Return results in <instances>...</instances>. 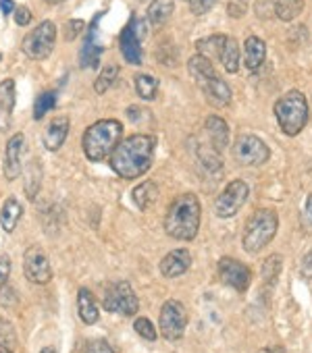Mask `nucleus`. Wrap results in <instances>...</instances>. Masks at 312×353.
Returning <instances> with one entry per match:
<instances>
[{"instance_id":"f257e3e1","label":"nucleus","mask_w":312,"mask_h":353,"mask_svg":"<svg viewBox=\"0 0 312 353\" xmlns=\"http://www.w3.org/2000/svg\"><path fill=\"white\" fill-rule=\"evenodd\" d=\"M154 137L152 135H131L123 141H119V145L113 150L110 154V166L113 170L123 176V179H135V176H142L150 164H152V156H154Z\"/></svg>"},{"instance_id":"f03ea898","label":"nucleus","mask_w":312,"mask_h":353,"mask_svg":"<svg viewBox=\"0 0 312 353\" xmlns=\"http://www.w3.org/2000/svg\"><path fill=\"white\" fill-rule=\"evenodd\" d=\"M202 219V206L196 194H182L177 196L165 216V231L167 235L179 241H192L198 235Z\"/></svg>"},{"instance_id":"7ed1b4c3","label":"nucleus","mask_w":312,"mask_h":353,"mask_svg":"<svg viewBox=\"0 0 312 353\" xmlns=\"http://www.w3.org/2000/svg\"><path fill=\"white\" fill-rule=\"evenodd\" d=\"M121 137H123V125L119 121H115V119L98 121V123L90 125L81 137L84 154L92 162L104 160L119 145Z\"/></svg>"},{"instance_id":"20e7f679","label":"nucleus","mask_w":312,"mask_h":353,"mask_svg":"<svg viewBox=\"0 0 312 353\" xmlns=\"http://www.w3.org/2000/svg\"><path fill=\"white\" fill-rule=\"evenodd\" d=\"M275 117L281 131L289 137H295L308 123V102L306 96L298 90L287 92L275 104Z\"/></svg>"},{"instance_id":"39448f33","label":"nucleus","mask_w":312,"mask_h":353,"mask_svg":"<svg viewBox=\"0 0 312 353\" xmlns=\"http://www.w3.org/2000/svg\"><path fill=\"white\" fill-rule=\"evenodd\" d=\"M277 227H279V216L275 210H271V208L256 210L246 223L244 250L248 254H258L264 245H269L273 241V237L277 235Z\"/></svg>"},{"instance_id":"423d86ee","label":"nucleus","mask_w":312,"mask_h":353,"mask_svg":"<svg viewBox=\"0 0 312 353\" xmlns=\"http://www.w3.org/2000/svg\"><path fill=\"white\" fill-rule=\"evenodd\" d=\"M55 42H57V26L52 21H42L38 28H34L21 42L23 52L34 59V61H44L50 57V52L55 50Z\"/></svg>"},{"instance_id":"0eeeda50","label":"nucleus","mask_w":312,"mask_h":353,"mask_svg":"<svg viewBox=\"0 0 312 353\" xmlns=\"http://www.w3.org/2000/svg\"><path fill=\"white\" fill-rule=\"evenodd\" d=\"M269 156H271L269 145L252 133L240 135L233 143V158L242 166H260L269 160Z\"/></svg>"},{"instance_id":"6e6552de","label":"nucleus","mask_w":312,"mask_h":353,"mask_svg":"<svg viewBox=\"0 0 312 353\" xmlns=\"http://www.w3.org/2000/svg\"><path fill=\"white\" fill-rule=\"evenodd\" d=\"M250 196V188L246 181L242 179H235L231 181L223 192L221 196L217 198V204H215V212L221 216V219H231L240 212V208L246 204Z\"/></svg>"},{"instance_id":"1a4fd4ad","label":"nucleus","mask_w":312,"mask_h":353,"mask_svg":"<svg viewBox=\"0 0 312 353\" xmlns=\"http://www.w3.org/2000/svg\"><path fill=\"white\" fill-rule=\"evenodd\" d=\"M188 326V314L182 301L169 299L161 310V332L169 341H179Z\"/></svg>"},{"instance_id":"9d476101","label":"nucleus","mask_w":312,"mask_h":353,"mask_svg":"<svg viewBox=\"0 0 312 353\" xmlns=\"http://www.w3.org/2000/svg\"><path fill=\"white\" fill-rule=\"evenodd\" d=\"M104 307L108 312H119L123 316H133L139 307V301H137V295L133 293L131 285L127 281H121V283H115L106 289V295H104Z\"/></svg>"},{"instance_id":"9b49d317","label":"nucleus","mask_w":312,"mask_h":353,"mask_svg":"<svg viewBox=\"0 0 312 353\" xmlns=\"http://www.w3.org/2000/svg\"><path fill=\"white\" fill-rule=\"evenodd\" d=\"M144 38V23H139L135 17L123 28L119 36V48L123 59L129 65H142V46L139 40Z\"/></svg>"},{"instance_id":"f8f14e48","label":"nucleus","mask_w":312,"mask_h":353,"mask_svg":"<svg viewBox=\"0 0 312 353\" xmlns=\"http://www.w3.org/2000/svg\"><path fill=\"white\" fill-rule=\"evenodd\" d=\"M23 272L28 281L36 285H46L52 279V268L46 254L40 248H30L23 256Z\"/></svg>"},{"instance_id":"ddd939ff","label":"nucleus","mask_w":312,"mask_h":353,"mask_svg":"<svg viewBox=\"0 0 312 353\" xmlns=\"http://www.w3.org/2000/svg\"><path fill=\"white\" fill-rule=\"evenodd\" d=\"M219 276L225 285L233 287L235 291L244 293L248 287H250V281H252V272L246 264H242L240 260H233V258H223L219 262Z\"/></svg>"},{"instance_id":"4468645a","label":"nucleus","mask_w":312,"mask_h":353,"mask_svg":"<svg viewBox=\"0 0 312 353\" xmlns=\"http://www.w3.org/2000/svg\"><path fill=\"white\" fill-rule=\"evenodd\" d=\"M23 145H26L23 133H15V135L7 141V150H5V176H7L9 181H15L17 176L21 174Z\"/></svg>"},{"instance_id":"2eb2a0df","label":"nucleus","mask_w":312,"mask_h":353,"mask_svg":"<svg viewBox=\"0 0 312 353\" xmlns=\"http://www.w3.org/2000/svg\"><path fill=\"white\" fill-rule=\"evenodd\" d=\"M198 88L204 92V98L208 100V104H213L217 108L219 106H227L231 102V98H233L231 88L219 75H213V77H206V79L198 81Z\"/></svg>"},{"instance_id":"dca6fc26","label":"nucleus","mask_w":312,"mask_h":353,"mask_svg":"<svg viewBox=\"0 0 312 353\" xmlns=\"http://www.w3.org/2000/svg\"><path fill=\"white\" fill-rule=\"evenodd\" d=\"M192 266V256L188 250H173L169 252L163 262H161V272L167 279H177L184 272H188V268Z\"/></svg>"},{"instance_id":"f3484780","label":"nucleus","mask_w":312,"mask_h":353,"mask_svg":"<svg viewBox=\"0 0 312 353\" xmlns=\"http://www.w3.org/2000/svg\"><path fill=\"white\" fill-rule=\"evenodd\" d=\"M15 100H17L15 81L13 79H5L3 83H0V131H7L11 127Z\"/></svg>"},{"instance_id":"a211bd4d","label":"nucleus","mask_w":312,"mask_h":353,"mask_svg":"<svg viewBox=\"0 0 312 353\" xmlns=\"http://www.w3.org/2000/svg\"><path fill=\"white\" fill-rule=\"evenodd\" d=\"M69 119L67 117H57L50 121V125L46 127L44 131V145L50 150V152H57L61 150V145L65 143L67 135H69Z\"/></svg>"},{"instance_id":"6ab92c4d","label":"nucleus","mask_w":312,"mask_h":353,"mask_svg":"<svg viewBox=\"0 0 312 353\" xmlns=\"http://www.w3.org/2000/svg\"><path fill=\"white\" fill-rule=\"evenodd\" d=\"M204 129H206V135H208V139H211V145H213L217 152H221V150L227 148V143H229V127H227L225 119L213 114V117L206 119Z\"/></svg>"},{"instance_id":"aec40b11","label":"nucleus","mask_w":312,"mask_h":353,"mask_svg":"<svg viewBox=\"0 0 312 353\" xmlns=\"http://www.w3.org/2000/svg\"><path fill=\"white\" fill-rule=\"evenodd\" d=\"M264 59H266V44L256 36L246 38V42H244V63H246L248 71H258L262 67Z\"/></svg>"},{"instance_id":"412c9836","label":"nucleus","mask_w":312,"mask_h":353,"mask_svg":"<svg viewBox=\"0 0 312 353\" xmlns=\"http://www.w3.org/2000/svg\"><path fill=\"white\" fill-rule=\"evenodd\" d=\"M173 11H175V3H173V0H152L150 7H148V13H146L148 23L152 28L159 30V28H163L171 19Z\"/></svg>"},{"instance_id":"4be33fe9","label":"nucleus","mask_w":312,"mask_h":353,"mask_svg":"<svg viewBox=\"0 0 312 353\" xmlns=\"http://www.w3.org/2000/svg\"><path fill=\"white\" fill-rule=\"evenodd\" d=\"M21 214H23L21 202H17V198H9L3 204V210H0V227H3L7 233H13L19 219H21Z\"/></svg>"},{"instance_id":"5701e85b","label":"nucleus","mask_w":312,"mask_h":353,"mask_svg":"<svg viewBox=\"0 0 312 353\" xmlns=\"http://www.w3.org/2000/svg\"><path fill=\"white\" fill-rule=\"evenodd\" d=\"M131 198L135 202V206L139 210H146L150 208L156 200H159V185H156L154 181H144L139 183L133 192H131Z\"/></svg>"},{"instance_id":"b1692460","label":"nucleus","mask_w":312,"mask_h":353,"mask_svg":"<svg viewBox=\"0 0 312 353\" xmlns=\"http://www.w3.org/2000/svg\"><path fill=\"white\" fill-rule=\"evenodd\" d=\"M94 36H96V26H92L88 30V36H86V44L79 52V59H81V67H98V61H100V54H102V46L94 42Z\"/></svg>"},{"instance_id":"393cba45","label":"nucleus","mask_w":312,"mask_h":353,"mask_svg":"<svg viewBox=\"0 0 312 353\" xmlns=\"http://www.w3.org/2000/svg\"><path fill=\"white\" fill-rule=\"evenodd\" d=\"M77 307H79V318H81L86 324H96V322H98L100 312H98V305H96V301H94V295H92L88 289H79Z\"/></svg>"},{"instance_id":"a878e982","label":"nucleus","mask_w":312,"mask_h":353,"mask_svg":"<svg viewBox=\"0 0 312 353\" xmlns=\"http://www.w3.org/2000/svg\"><path fill=\"white\" fill-rule=\"evenodd\" d=\"M219 61H221V65L225 67L227 73H237V69H240V46H237V42L233 38H227Z\"/></svg>"},{"instance_id":"bb28decb","label":"nucleus","mask_w":312,"mask_h":353,"mask_svg":"<svg viewBox=\"0 0 312 353\" xmlns=\"http://www.w3.org/2000/svg\"><path fill=\"white\" fill-rule=\"evenodd\" d=\"M302 11H304V0H277L273 13L281 21H293Z\"/></svg>"},{"instance_id":"cd10ccee","label":"nucleus","mask_w":312,"mask_h":353,"mask_svg":"<svg viewBox=\"0 0 312 353\" xmlns=\"http://www.w3.org/2000/svg\"><path fill=\"white\" fill-rule=\"evenodd\" d=\"M225 42H227V36H223V34H219V36H208V38H204V40H198L196 42V48H198V54H202V57H206V59H211V57H221V50H223V46H225Z\"/></svg>"},{"instance_id":"c85d7f7f","label":"nucleus","mask_w":312,"mask_h":353,"mask_svg":"<svg viewBox=\"0 0 312 353\" xmlns=\"http://www.w3.org/2000/svg\"><path fill=\"white\" fill-rule=\"evenodd\" d=\"M42 185V166L38 160H34L28 168H26V194L30 200H34L40 192Z\"/></svg>"},{"instance_id":"c756f323","label":"nucleus","mask_w":312,"mask_h":353,"mask_svg":"<svg viewBox=\"0 0 312 353\" xmlns=\"http://www.w3.org/2000/svg\"><path fill=\"white\" fill-rule=\"evenodd\" d=\"M135 92L144 100H154L156 92H159V79H156L154 75H148V73L137 75L135 77Z\"/></svg>"},{"instance_id":"7c9ffc66","label":"nucleus","mask_w":312,"mask_h":353,"mask_svg":"<svg viewBox=\"0 0 312 353\" xmlns=\"http://www.w3.org/2000/svg\"><path fill=\"white\" fill-rule=\"evenodd\" d=\"M17 349V334L3 316H0V353H15Z\"/></svg>"},{"instance_id":"2f4dec72","label":"nucleus","mask_w":312,"mask_h":353,"mask_svg":"<svg viewBox=\"0 0 312 353\" xmlns=\"http://www.w3.org/2000/svg\"><path fill=\"white\" fill-rule=\"evenodd\" d=\"M117 75H119V67H115V65L104 67V69L100 71V77H98L96 83H94L96 94H106V92L110 90V85L115 83Z\"/></svg>"},{"instance_id":"473e14b6","label":"nucleus","mask_w":312,"mask_h":353,"mask_svg":"<svg viewBox=\"0 0 312 353\" xmlns=\"http://www.w3.org/2000/svg\"><path fill=\"white\" fill-rule=\"evenodd\" d=\"M57 104V92H42L34 102V119H44V114Z\"/></svg>"},{"instance_id":"72a5a7b5","label":"nucleus","mask_w":312,"mask_h":353,"mask_svg":"<svg viewBox=\"0 0 312 353\" xmlns=\"http://www.w3.org/2000/svg\"><path fill=\"white\" fill-rule=\"evenodd\" d=\"M198 158H200V162L206 166V170H211V172L221 170V166H223V160H221L219 152H217L213 145H211V148H200V150H198Z\"/></svg>"},{"instance_id":"f704fd0d","label":"nucleus","mask_w":312,"mask_h":353,"mask_svg":"<svg viewBox=\"0 0 312 353\" xmlns=\"http://www.w3.org/2000/svg\"><path fill=\"white\" fill-rule=\"evenodd\" d=\"M279 272H281V256H271L266 262H264V266H262V276H264V281H271V283H275L277 281V276H279Z\"/></svg>"},{"instance_id":"c9c22d12","label":"nucleus","mask_w":312,"mask_h":353,"mask_svg":"<svg viewBox=\"0 0 312 353\" xmlns=\"http://www.w3.org/2000/svg\"><path fill=\"white\" fill-rule=\"evenodd\" d=\"M133 328H135V332H137L139 336H144L146 341H156V328H154V324H152L148 318H137V320L133 322Z\"/></svg>"},{"instance_id":"e433bc0d","label":"nucleus","mask_w":312,"mask_h":353,"mask_svg":"<svg viewBox=\"0 0 312 353\" xmlns=\"http://www.w3.org/2000/svg\"><path fill=\"white\" fill-rule=\"evenodd\" d=\"M86 32V23L81 19H71L65 28V40L67 42H73L77 40V36H81Z\"/></svg>"},{"instance_id":"4c0bfd02","label":"nucleus","mask_w":312,"mask_h":353,"mask_svg":"<svg viewBox=\"0 0 312 353\" xmlns=\"http://www.w3.org/2000/svg\"><path fill=\"white\" fill-rule=\"evenodd\" d=\"M275 5H277V0H256L254 3V11L260 19H266L273 15L275 11Z\"/></svg>"},{"instance_id":"58836bf2","label":"nucleus","mask_w":312,"mask_h":353,"mask_svg":"<svg viewBox=\"0 0 312 353\" xmlns=\"http://www.w3.org/2000/svg\"><path fill=\"white\" fill-rule=\"evenodd\" d=\"M81 353H117V351L106 341H90V343H86Z\"/></svg>"},{"instance_id":"ea45409f","label":"nucleus","mask_w":312,"mask_h":353,"mask_svg":"<svg viewBox=\"0 0 312 353\" xmlns=\"http://www.w3.org/2000/svg\"><path fill=\"white\" fill-rule=\"evenodd\" d=\"M302 227L312 233V196H308L306 204H304V210H302Z\"/></svg>"},{"instance_id":"a19ab883","label":"nucleus","mask_w":312,"mask_h":353,"mask_svg":"<svg viewBox=\"0 0 312 353\" xmlns=\"http://www.w3.org/2000/svg\"><path fill=\"white\" fill-rule=\"evenodd\" d=\"M215 5H217V0H194V3H192L190 7H192V13H194V15H204V13H208Z\"/></svg>"},{"instance_id":"79ce46f5","label":"nucleus","mask_w":312,"mask_h":353,"mask_svg":"<svg viewBox=\"0 0 312 353\" xmlns=\"http://www.w3.org/2000/svg\"><path fill=\"white\" fill-rule=\"evenodd\" d=\"M11 274V260L9 256H0V289H3Z\"/></svg>"},{"instance_id":"37998d69","label":"nucleus","mask_w":312,"mask_h":353,"mask_svg":"<svg viewBox=\"0 0 312 353\" xmlns=\"http://www.w3.org/2000/svg\"><path fill=\"white\" fill-rule=\"evenodd\" d=\"M15 21H17V26H30V21H32V11L28 9V7H17L15 9Z\"/></svg>"},{"instance_id":"c03bdc74","label":"nucleus","mask_w":312,"mask_h":353,"mask_svg":"<svg viewBox=\"0 0 312 353\" xmlns=\"http://www.w3.org/2000/svg\"><path fill=\"white\" fill-rule=\"evenodd\" d=\"M227 11H229L231 17L240 19V17H244V13H246V3H242V0H229Z\"/></svg>"},{"instance_id":"a18cd8bd","label":"nucleus","mask_w":312,"mask_h":353,"mask_svg":"<svg viewBox=\"0 0 312 353\" xmlns=\"http://www.w3.org/2000/svg\"><path fill=\"white\" fill-rule=\"evenodd\" d=\"M300 272H302V276H304V279H312V252L302 260V264H300Z\"/></svg>"},{"instance_id":"49530a36","label":"nucleus","mask_w":312,"mask_h":353,"mask_svg":"<svg viewBox=\"0 0 312 353\" xmlns=\"http://www.w3.org/2000/svg\"><path fill=\"white\" fill-rule=\"evenodd\" d=\"M15 3L13 0H0V11H3V15H11V13H15Z\"/></svg>"},{"instance_id":"de8ad7c7","label":"nucleus","mask_w":312,"mask_h":353,"mask_svg":"<svg viewBox=\"0 0 312 353\" xmlns=\"http://www.w3.org/2000/svg\"><path fill=\"white\" fill-rule=\"evenodd\" d=\"M256 353H285L281 347H264V349H258Z\"/></svg>"},{"instance_id":"09e8293b","label":"nucleus","mask_w":312,"mask_h":353,"mask_svg":"<svg viewBox=\"0 0 312 353\" xmlns=\"http://www.w3.org/2000/svg\"><path fill=\"white\" fill-rule=\"evenodd\" d=\"M40 353H57V349H55V347H44Z\"/></svg>"},{"instance_id":"8fccbe9b","label":"nucleus","mask_w":312,"mask_h":353,"mask_svg":"<svg viewBox=\"0 0 312 353\" xmlns=\"http://www.w3.org/2000/svg\"><path fill=\"white\" fill-rule=\"evenodd\" d=\"M46 3H50V5H61V3H65V0H46Z\"/></svg>"},{"instance_id":"3c124183","label":"nucleus","mask_w":312,"mask_h":353,"mask_svg":"<svg viewBox=\"0 0 312 353\" xmlns=\"http://www.w3.org/2000/svg\"><path fill=\"white\" fill-rule=\"evenodd\" d=\"M186 3H190V5H192V3H194V0H186Z\"/></svg>"}]
</instances>
